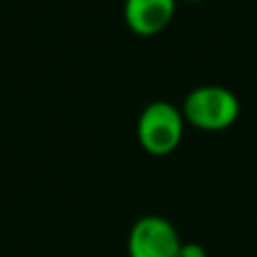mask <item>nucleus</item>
Here are the masks:
<instances>
[{
  "instance_id": "f257e3e1",
  "label": "nucleus",
  "mask_w": 257,
  "mask_h": 257,
  "mask_svg": "<svg viewBox=\"0 0 257 257\" xmlns=\"http://www.w3.org/2000/svg\"><path fill=\"white\" fill-rule=\"evenodd\" d=\"M183 117L201 131H223L239 117V99L223 86H199L183 102Z\"/></svg>"
},
{
  "instance_id": "f03ea898",
  "label": "nucleus",
  "mask_w": 257,
  "mask_h": 257,
  "mask_svg": "<svg viewBox=\"0 0 257 257\" xmlns=\"http://www.w3.org/2000/svg\"><path fill=\"white\" fill-rule=\"evenodd\" d=\"M185 117L169 102H151L138 117V142L151 156H167L181 145Z\"/></svg>"
},
{
  "instance_id": "7ed1b4c3",
  "label": "nucleus",
  "mask_w": 257,
  "mask_h": 257,
  "mask_svg": "<svg viewBox=\"0 0 257 257\" xmlns=\"http://www.w3.org/2000/svg\"><path fill=\"white\" fill-rule=\"evenodd\" d=\"M181 237L172 221L158 214L142 217L133 223L128 232V257H178Z\"/></svg>"
},
{
  "instance_id": "20e7f679",
  "label": "nucleus",
  "mask_w": 257,
  "mask_h": 257,
  "mask_svg": "<svg viewBox=\"0 0 257 257\" xmlns=\"http://www.w3.org/2000/svg\"><path fill=\"white\" fill-rule=\"evenodd\" d=\"M176 0H124V21L138 36H156L172 23Z\"/></svg>"
},
{
  "instance_id": "39448f33",
  "label": "nucleus",
  "mask_w": 257,
  "mask_h": 257,
  "mask_svg": "<svg viewBox=\"0 0 257 257\" xmlns=\"http://www.w3.org/2000/svg\"><path fill=\"white\" fill-rule=\"evenodd\" d=\"M178 257H208L205 248L196 241H187V244H181V253Z\"/></svg>"
},
{
  "instance_id": "423d86ee",
  "label": "nucleus",
  "mask_w": 257,
  "mask_h": 257,
  "mask_svg": "<svg viewBox=\"0 0 257 257\" xmlns=\"http://www.w3.org/2000/svg\"><path fill=\"white\" fill-rule=\"evenodd\" d=\"M185 3H201V0H185Z\"/></svg>"
}]
</instances>
